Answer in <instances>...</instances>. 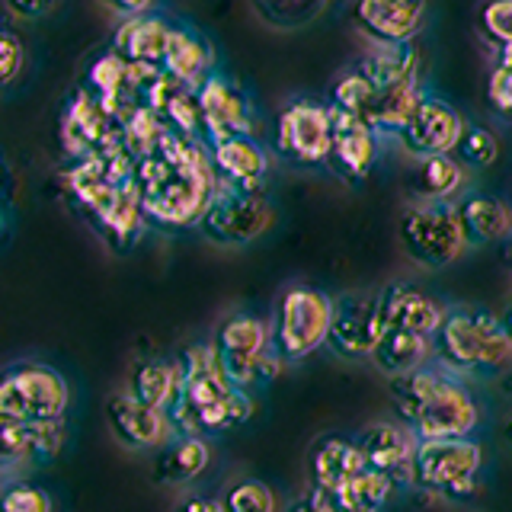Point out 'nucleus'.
Masks as SVG:
<instances>
[{
  "label": "nucleus",
  "instance_id": "obj_11",
  "mask_svg": "<svg viewBox=\"0 0 512 512\" xmlns=\"http://www.w3.org/2000/svg\"><path fill=\"white\" fill-rule=\"evenodd\" d=\"M384 336V320L378 308V292H346L333 298V327L327 346L340 359H372L378 340Z\"/></svg>",
  "mask_w": 512,
  "mask_h": 512
},
{
  "label": "nucleus",
  "instance_id": "obj_21",
  "mask_svg": "<svg viewBox=\"0 0 512 512\" xmlns=\"http://www.w3.org/2000/svg\"><path fill=\"white\" fill-rule=\"evenodd\" d=\"M212 167L218 173V183H228L237 189H260L263 176L269 170V157L253 135H234L221 141H208Z\"/></svg>",
  "mask_w": 512,
  "mask_h": 512
},
{
  "label": "nucleus",
  "instance_id": "obj_36",
  "mask_svg": "<svg viewBox=\"0 0 512 512\" xmlns=\"http://www.w3.org/2000/svg\"><path fill=\"white\" fill-rule=\"evenodd\" d=\"M375 93L378 90L368 84V80L359 71H349V74H343L333 84V90H330V109H340V112H346V116L362 119L365 109L372 106Z\"/></svg>",
  "mask_w": 512,
  "mask_h": 512
},
{
  "label": "nucleus",
  "instance_id": "obj_43",
  "mask_svg": "<svg viewBox=\"0 0 512 512\" xmlns=\"http://www.w3.org/2000/svg\"><path fill=\"white\" fill-rule=\"evenodd\" d=\"M103 7H109L112 13H119L122 20L125 16H141V13H151V7L157 0H100Z\"/></svg>",
  "mask_w": 512,
  "mask_h": 512
},
{
  "label": "nucleus",
  "instance_id": "obj_8",
  "mask_svg": "<svg viewBox=\"0 0 512 512\" xmlns=\"http://www.w3.org/2000/svg\"><path fill=\"white\" fill-rule=\"evenodd\" d=\"M400 247L416 266L445 269L468 250V234L452 202H413L397 224Z\"/></svg>",
  "mask_w": 512,
  "mask_h": 512
},
{
  "label": "nucleus",
  "instance_id": "obj_10",
  "mask_svg": "<svg viewBox=\"0 0 512 512\" xmlns=\"http://www.w3.org/2000/svg\"><path fill=\"white\" fill-rule=\"evenodd\" d=\"M333 122L330 106L314 100L288 103L276 119V151L298 167H320L330 160Z\"/></svg>",
  "mask_w": 512,
  "mask_h": 512
},
{
  "label": "nucleus",
  "instance_id": "obj_29",
  "mask_svg": "<svg viewBox=\"0 0 512 512\" xmlns=\"http://www.w3.org/2000/svg\"><path fill=\"white\" fill-rule=\"evenodd\" d=\"M109 125L112 116L106 112V106L87 87H80L74 100L68 103V112H64V141L71 144V151L84 154L87 148L103 144L109 135Z\"/></svg>",
  "mask_w": 512,
  "mask_h": 512
},
{
  "label": "nucleus",
  "instance_id": "obj_9",
  "mask_svg": "<svg viewBox=\"0 0 512 512\" xmlns=\"http://www.w3.org/2000/svg\"><path fill=\"white\" fill-rule=\"evenodd\" d=\"M272 218L276 212L260 189L218 183L205 215L199 218V228L218 247H247L272 228Z\"/></svg>",
  "mask_w": 512,
  "mask_h": 512
},
{
  "label": "nucleus",
  "instance_id": "obj_48",
  "mask_svg": "<svg viewBox=\"0 0 512 512\" xmlns=\"http://www.w3.org/2000/svg\"><path fill=\"white\" fill-rule=\"evenodd\" d=\"M509 260H512V240H509Z\"/></svg>",
  "mask_w": 512,
  "mask_h": 512
},
{
  "label": "nucleus",
  "instance_id": "obj_7",
  "mask_svg": "<svg viewBox=\"0 0 512 512\" xmlns=\"http://www.w3.org/2000/svg\"><path fill=\"white\" fill-rule=\"evenodd\" d=\"M484 445L468 439H423L413 452V487L445 503H464L477 493Z\"/></svg>",
  "mask_w": 512,
  "mask_h": 512
},
{
  "label": "nucleus",
  "instance_id": "obj_23",
  "mask_svg": "<svg viewBox=\"0 0 512 512\" xmlns=\"http://www.w3.org/2000/svg\"><path fill=\"white\" fill-rule=\"evenodd\" d=\"M208 464H212V445H208V439L176 432L167 445H160L154 452V480L164 487L186 490L208 471Z\"/></svg>",
  "mask_w": 512,
  "mask_h": 512
},
{
  "label": "nucleus",
  "instance_id": "obj_30",
  "mask_svg": "<svg viewBox=\"0 0 512 512\" xmlns=\"http://www.w3.org/2000/svg\"><path fill=\"white\" fill-rule=\"evenodd\" d=\"M423 90H420V80H413V84H400V87H391V90H378L372 106L365 109L362 122L372 128L375 135H388V138H400V132L407 128L410 116L416 112L423 100Z\"/></svg>",
  "mask_w": 512,
  "mask_h": 512
},
{
  "label": "nucleus",
  "instance_id": "obj_13",
  "mask_svg": "<svg viewBox=\"0 0 512 512\" xmlns=\"http://www.w3.org/2000/svg\"><path fill=\"white\" fill-rule=\"evenodd\" d=\"M378 308H381L384 330L436 336L448 304L413 282H391V285L378 288Z\"/></svg>",
  "mask_w": 512,
  "mask_h": 512
},
{
  "label": "nucleus",
  "instance_id": "obj_5",
  "mask_svg": "<svg viewBox=\"0 0 512 512\" xmlns=\"http://www.w3.org/2000/svg\"><path fill=\"white\" fill-rule=\"evenodd\" d=\"M333 327V298L314 285L295 282L282 288V295L272 304L269 333L272 349L282 365H292L314 356L320 346H327Z\"/></svg>",
  "mask_w": 512,
  "mask_h": 512
},
{
  "label": "nucleus",
  "instance_id": "obj_40",
  "mask_svg": "<svg viewBox=\"0 0 512 512\" xmlns=\"http://www.w3.org/2000/svg\"><path fill=\"white\" fill-rule=\"evenodd\" d=\"M285 512H372V509H359V506H346L340 503L336 496L324 493V490H308V493H301L298 500L288 506Z\"/></svg>",
  "mask_w": 512,
  "mask_h": 512
},
{
  "label": "nucleus",
  "instance_id": "obj_14",
  "mask_svg": "<svg viewBox=\"0 0 512 512\" xmlns=\"http://www.w3.org/2000/svg\"><path fill=\"white\" fill-rule=\"evenodd\" d=\"M416 442L420 439L397 420H375L356 436V445L362 448L368 468L391 477L397 487H413Z\"/></svg>",
  "mask_w": 512,
  "mask_h": 512
},
{
  "label": "nucleus",
  "instance_id": "obj_45",
  "mask_svg": "<svg viewBox=\"0 0 512 512\" xmlns=\"http://www.w3.org/2000/svg\"><path fill=\"white\" fill-rule=\"evenodd\" d=\"M503 439H506L509 452H512V413H509V420H506V426H503Z\"/></svg>",
  "mask_w": 512,
  "mask_h": 512
},
{
  "label": "nucleus",
  "instance_id": "obj_31",
  "mask_svg": "<svg viewBox=\"0 0 512 512\" xmlns=\"http://www.w3.org/2000/svg\"><path fill=\"white\" fill-rule=\"evenodd\" d=\"M413 189H416V196H420V202H452L464 189V167L452 154L423 157L420 164H416Z\"/></svg>",
  "mask_w": 512,
  "mask_h": 512
},
{
  "label": "nucleus",
  "instance_id": "obj_24",
  "mask_svg": "<svg viewBox=\"0 0 512 512\" xmlns=\"http://www.w3.org/2000/svg\"><path fill=\"white\" fill-rule=\"evenodd\" d=\"M212 64L215 52L199 32H192L189 26H173L170 29V42H167V55L160 71L173 77L176 84H183L189 90H196L205 77H212Z\"/></svg>",
  "mask_w": 512,
  "mask_h": 512
},
{
  "label": "nucleus",
  "instance_id": "obj_3",
  "mask_svg": "<svg viewBox=\"0 0 512 512\" xmlns=\"http://www.w3.org/2000/svg\"><path fill=\"white\" fill-rule=\"evenodd\" d=\"M432 343L436 362L458 378H496L512 368V340L503 317L477 304H452Z\"/></svg>",
  "mask_w": 512,
  "mask_h": 512
},
{
  "label": "nucleus",
  "instance_id": "obj_47",
  "mask_svg": "<svg viewBox=\"0 0 512 512\" xmlns=\"http://www.w3.org/2000/svg\"><path fill=\"white\" fill-rule=\"evenodd\" d=\"M4 484H7V480H4V477H0V490H4Z\"/></svg>",
  "mask_w": 512,
  "mask_h": 512
},
{
  "label": "nucleus",
  "instance_id": "obj_16",
  "mask_svg": "<svg viewBox=\"0 0 512 512\" xmlns=\"http://www.w3.org/2000/svg\"><path fill=\"white\" fill-rule=\"evenodd\" d=\"M196 100L202 109V125H205L208 141L253 132V106L228 77H221V74L205 77L196 87Z\"/></svg>",
  "mask_w": 512,
  "mask_h": 512
},
{
  "label": "nucleus",
  "instance_id": "obj_35",
  "mask_svg": "<svg viewBox=\"0 0 512 512\" xmlns=\"http://www.w3.org/2000/svg\"><path fill=\"white\" fill-rule=\"evenodd\" d=\"M0 512H55V500L45 487L26 477H13L0 490Z\"/></svg>",
  "mask_w": 512,
  "mask_h": 512
},
{
  "label": "nucleus",
  "instance_id": "obj_49",
  "mask_svg": "<svg viewBox=\"0 0 512 512\" xmlns=\"http://www.w3.org/2000/svg\"><path fill=\"white\" fill-rule=\"evenodd\" d=\"M0 228H4V215H0Z\"/></svg>",
  "mask_w": 512,
  "mask_h": 512
},
{
  "label": "nucleus",
  "instance_id": "obj_6",
  "mask_svg": "<svg viewBox=\"0 0 512 512\" xmlns=\"http://www.w3.org/2000/svg\"><path fill=\"white\" fill-rule=\"evenodd\" d=\"M208 346H212L224 378L240 391H250L256 381H266L282 372V359L272 349L269 320L250 311L224 314Z\"/></svg>",
  "mask_w": 512,
  "mask_h": 512
},
{
  "label": "nucleus",
  "instance_id": "obj_41",
  "mask_svg": "<svg viewBox=\"0 0 512 512\" xmlns=\"http://www.w3.org/2000/svg\"><path fill=\"white\" fill-rule=\"evenodd\" d=\"M170 512H224L218 496H208V493H196V490H186L180 500L173 503Z\"/></svg>",
  "mask_w": 512,
  "mask_h": 512
},
{
  "label": "nucleus",
  "instance_id": "obj_17",
  "mask_svg": "<svg viewBox=\"0 0 512 512\" xmlns=\"http://www.w3.org/2000/svg\"><path fill=\"white\" fill-rule=\"evenodd\" d=\"M426 0H356L352 23L375 45L410 42L423 26Z\"/></svg>",
  "mask_w": 512,
  "mask_h": 512
},
{
  "label": "nucleus",
  "instance_id": "obj_1",
  "mask_svg": "<svg viewBox=\"0 0 512 512\" xmlns=\"http://www.w3.org/2000/svg\"><path fill=\"white\" fill-rule=\"evenodd\" d=\"M391 410L416 439H468L480 426V407L464 378L432 362L391 381Z\"/></svg>",
  "mask_w": 512,
  "mask_h": 512
},
{
  "label": "nucleus",
  "instance_id": "obj_26",
  "mask_svg": "<svg viewBox=\"0 0 512 512\" xmlns=\"http://www.w3.org/2000/svg\"><path fill=\"white\" fill-rule=\"evenodd\" d=\"M458 215L468 234V244H496V240H512V205L500 196H487V192H474L458 202Z\"/></svg>",
  "mask_w": 512,
  "mask_h": 512
},
{
  "label": "nucleus",
  "instance_id": "obj_2",
  "mask_svg": "<svg viewBox=\"0 0 512 512\" xmlns=\"http://www.w3.org/2000/svg\"><path fill=\"white\" fill-rule=\"evenodd\" d=\"M183 388L176 394L173 407L167 410L173 429L186 436H215L228 432L253 416V397L247 391L234 388L224 378V372L215 362V352L208 343L189 346L183 356Z\"/></svg>",
  "mask_w": 512,
  "mask_h": 512
},
{
  "label": "nucleus",
  "instance_id": "obj_27",
  "mask_svg": "<svg viewBox=\"0 0 512 512\" xmlns=\"http://www.w3.org/2000/svg\"><path fill=\"white\" fill-rule=\"evenodd\" d=\"M183 388V365L180 359H141L132 375H128V394L138 397L141 404L170 410L176 394Z\"/></svg>",
  "mask_w": 512,
  "mask_h": 512
},
{
  "label": "nucleus",
  "instance_id": "obj_12",
  "mask_svg": "<svg viewBox=\"0 0 512 512\" xmlns=\"http://www.w3.org/2000/svg\"><path fill=\"white\" fill-rule=\"evenodd\" d=\"M106 423L112 439L128 452H157L160 445H167L176 436L167 410L141 404L128 391H116L106 400Z\"/></svg>",
  "mask_w": 512,
  "mask_h": 512
},
{
  "label": "nucleus",
  "instance_id": "obj_44",
  "mask_svg": "<svg viewBox=\"0 0 512 512\" xmlns=\"http://www.w3.org/2000/svg\"><path fill=\"white\" fill-rule=\"evenodd\" d=\"M503 327H506V333H509V340H512V301L506 304V308H503Z\"/></svg>",
  "mask_w": 512,
  "mask_h": 512
},
{
  "label": "nucleus",
  "instance_id": "obj_20",
  "mask_svg": "<svg viewBox=\"0 0 512 512\" xmlns=\"http://www.w3.org/2000/svg\"><path fill=\"white\" fill-rule=\"evenodd\" d=\"M170 23L157 13H141V16H125V20L112 32V52H116L125 64L132 68H151L160 71L170 42Z\"/></svg>",
  "mask_w": 512,
  "mask_h": 512
},
{
  "label": "nucleus",
  "instance_id": "obj_34",
  "mask_svg": "<svg viewBox=\"0 0 512 512\" xmlns=\"http://www.w3.org/2000/svg\"><path fill=\"white\" fill-rule=\"evenodd\" d=\"M452 154L464 170H487L500 157V141L484 125H464Z\"/></svg>",
  "mask_w": 512,
  "mask_h": 512
},
{
  "label": "nucleus",
  "instance_id": "obj_19",
  "mask_svg": "<svg viewBox=\"0 0 512 512\" xmlns=\"http://www.w3.org/2000/svg\"><path fill=\"white\" fill-rule=\"evenodd\" d=\"M64 445V423L55 426H29L0 420V477L10 480L13 471L29 464L52 461Z\"/></svg>",
  "mask_w": 512,
  "mask_h": 512
},
{
  "label": "nucleus",
  "instance_id": "obj_38",
  "mask_svg": "<svg viewBox=\"0 0 512 512\" xmlns=\"http://www.w3.org/2000/svg\"><path fill=\"white\" fill-rule=\"evenodd\" d=\"M487 103L500 112V116L512 119V64L496 61L490 80H487Z\"/></svg>",
  "mask_w": 512,
  "mask_h": 512
},
{
  "label": "nucleus",
  "instance_id": "obj_18",
  "mask_svg": "<svg viewBox=\"0 0 512 512\" xmlns=\"http://www.w3.org/2000/svg\"><path fill=\"white\" fill-rule=\"evenodd\" d=\"M368 471V461L356 439L346 436H324L311 445L308 452V480L314 490L340 496L352 480Z\"/></svg>",
  "mask_w": 512,
  "mask_h": 512
},
{
  "label": "nucleus",
  "instance_id": "obj_15",
  "mask_svg": "<svg viewBox=\"0 0 512 512\" xmlns=\"http://www.w3.org/2000/svg\"><path fill=\"white\" fill-rule=\"evenodd\" d=\"M461 132H464V119L452 106L439 100V96H423L397 141L407 154L423 160V157L452 154Z\"/></svg>",
  "mask_w": 512,
  "mask_h": 512
},
{
  "label": "nucleus",
  "instance_id": "obj_46",
  "mask_svg": "<svg viewBox=\"0 0 512 512\" xmlns=\"http://www.w3.org/2000/svg\"><path fill=\"white\" fill-rule=\"evenodd\" d=\"M496 61H506V64H512V48H506V52H500V58Z\"/></svg>",
  "mask_w": 512,
  "mask_h": 512
},
{
  "label": "nucleus",
  "instance_id": "obj_39",
  "mask_svg": "<svg viewBox=\"0 0 512 512\" xmlns=\"http://www.w3.org/2000/svg\"><path fill=\"white\" fill-rule=\"evenodd\" d=\"M26 64V48L13 32L0 29V90H7L16 77H20Z\"/></svg>",
  "mask_w": 512,
  "mask_h": 512
},
{
  "label": "nucleus",
  "instance_id": "obj_32",
  "mask_svg": "<svg viewBox=\"0 0 512 512\" xmlns=\"http://www.w3.org/2000/svg\"><path fill=\"white\" fill-rule=\"evenodd\" d=\"M224 512H279V496L260 477H234L218 493Z\"/></svg>",
  "mask_w": 512,
  "mask_h": 512
},
{
  "label": "nucleus",
  "instance_id": "obj_33",
  "mask_svg": "<svg viewBox=\"0 0 512 512\" xmlns=\"http://www.w3.org/2000/svg\"><path fill=\"white\" fill-rule=\"evenodd\" d=\"M327 4L330 0H253L256 13L279 29L308 26L311 20H317V16L327 10Z\"/></svg>",
  "mask_w": 512,
  "mask_h": 512
},
{
  "label": "nucleus",
  "instance_id": "obj_25",
  "mask_svg": "<svg viewBox=\"0 0 512 512\" xmlns=\"http://www.w3.org/2000/svg\"><path fill=\"white\" fill-rule=\"evenodd\" d=\"M436 362V343L432 336H416V333H400V330H384L372 352V365L384 378H404L410 372Z\"/></svg>",
  "mask_w": 512,
  "mask_h": 512
},
{
  "label": "nucleus",
  "instance_id": "obj_28",
  "mask_svg": "<svg viewBox=\"0 0 512 512\" xmlns=\"http://www.w3.org/2000/svg\"><path fill=\"white\" fill-rule=\"evenodd\" d=\"M375 90H391L400 84H413L420 74V52L413 42L400 45H378L372 48L356 68Z\"/></svg>",
  "mask_w": 512,
  "mask_h": 512
},
{
  "label": "nucleus",
  "instance_id": "obj_22",
  "mask_svg": "<svg viewBox=\"0 0 512 512\" xmlns=\"http://www.w3.org/2000/svg\"><path fill=\"white\" fill-rule=\"evenodd\" d=\"M330 122H333L330 164L336 167V173L349 176V180H362V176L375 167L378 135L362 119L346 116L340 109H330Z\"/></svg>",
  "mask_w": 512,
  "mask_h": 512
},
{
  "label": "nucleus",
  "instance_id": "obj_4",
  "mask_svg": "<svg viewBox=\"0 0 512 512\" xmlns=\"http://www.w3.org/2000/svg\"><path fill=\"white\" fill-rule=\"evenodd\" d=\"M71 407V384L42 359H16L0 368V420L55 426Z\"/></svg>",
  "mask_w": 512,
  "mask_h": 512
},
{
  "label": "nucleus",
  "instance_id": "obj_37",
  "mask_svg": "<svg viewBox=\"0 0 512 512\" xmlns=\"http://www.w3.org/2000/svg\"><path fill=\"white\" fill-rule=\"evenodd\" d=\"M477 32L496 52L512 48V0H487L477 10Z\"/></svg>",
  "mask_w": 512,
  "mask_h": 512
},
{
  "label": "nucleus",
  "instance_id": "obj_42",
  "mask_svg": "<svg viewBox=\"0 0 512 512\" xmlns=\"http://www.w3.org/2000/svg\"><path fill=\"white\" fill-rule=\"evenodd\" d=\"M7 7L23 20H39V16L55 10V0H7Z\"/></svg>",
  "mask_w": 512,
  "mask_h": 512
}]
</instances>
